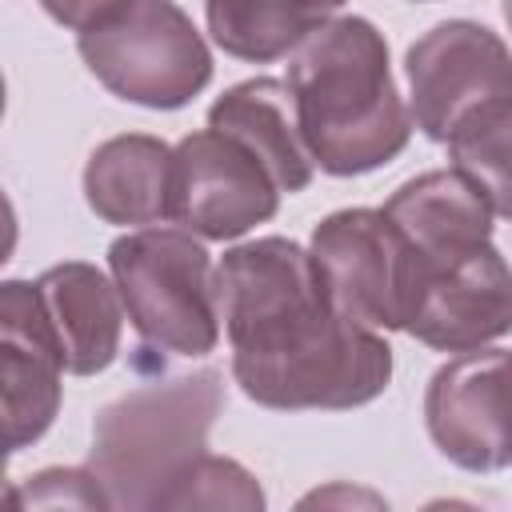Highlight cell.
<instances>
[{
	"label": "cell",
	"mask_w": 512,
	"mask_h": 512,
	"mask_svg": "<svg viewBox=\"0 0 512 512\" xmlns=\"http://www.w3.org/2000/svg\"><path fill=\"white\" fill-rule=\"evenodd\" d=\"M220 320L240 392L264 408H356L392 380V348L324 292L312 252L264 236L224 252Z\"/></svg>",
	"instance_id": "obj_1"
},
{
	"label": "cell",
	"mask_w": 512,
	"mask_h": 512,
	"mask_svg": "<svg viewBox=\"0 0 512 512\" xmlns=\"http://www.w3.org/2000/svg\"><path fill=\"white\" fill-rule=\"evenodd\" d=\"M288 88L304 144L328 176H360L396 160L412 136L388 44L364 16L316 28L288 64Z\"/></svg>",
	"instance_id": "obj_2"
},
{
	"label": "cell",
	"mask_w": 512,
	"mask_h": 512,
	"mask_svg": "<svg viewBox=\"0 0 512 512\" xmlns=\"http://www.w3.org/2000/svg\"><path fill=\"white\" fill-rule=\"evenodd\" d=\"M224 408L212 368L140 384L100 408L88 468L112 508H164L168 492L208 456V432Z\"/></svg>",
	"instance_id": "obj_3"
},
{
	"label": "cell",
	"mask_w": 512,
	"mask_h": 512,
	"mask_svg": "<svg viewBox=\"0 0 512 512\" xmlns=\"http://www.w3.org/2000/svg\"><path fill=\"white\" fill-rule=\"evenodd\" d=\"M132 328L160 352L204 356L220 340L216 268L184 228H140L108 248Z\"/></svg>",
	"instance_id": "obj_4"
},
{
	"label": "cell",
	"mask_w": 512,
	"mask_h": 512,
	"mask_svg": "<svg viewBox=\"0 0 512 512\" xmlns=\"http://www.w3.org/2000/svg\"><path fill=\"white\" fill-rule=\"evenodd\" d=\"M88 72L140 108H184L212 80V52L172 0H132L112 20L80 32Z\"/></svg>",
	"instance_id": "obj_5"
},
{
	"label": "cell",
	"mask_w": 512,
	"mask_h": 512,
	"mask_svg": "<svg viewBox=\"0 0 512 512\" xmlns=\"http://www.w3.org/2000/svg\"><path fill=\"white\" fill-rule=\"evenodd\" d=\"M312 264L332 304L372 328L408 324L416 300V252L384 208H344L316 224Z\"/></svg>",
	"instance_id": "obj_6"
},
{
	"label": "cell",
	"mask_w": 512,
	"mask_h": 512,
	"mask_svg": "<svg viewBox=\"0 0 512 512\" xmlns=\"http://www.w3.org/2000/svg\"><path fill=\"white\" fill-rule=\"evenodd\" d=\"M432 444L464 472L512 464V348H468L440 364L424 392Z\"/></svg>",
	"instance_id": "obj_7"
},
{
	"label": "cell",
	"mask_w": 512,
	"mask_h": 512,
	"mask_svg": "<svg viewBox=\"0 0 512 512\" xmlns=\"http://www.w3.org/2000/svg\"><path fill=\"white\" fill-rule=\"evenodd\" d=\"M280 184L232 136L204 128L172 148V220L204 240H236L272 220Z\"/></svg>",
	"instance_id": "obj_8"
},
{
	"label": "cell",
	"mask_w": 512,
	"mask_h": 512,
	"mask_svg": "<svg viewBox=\"0 0 512 512\" xmlns=\"http://www.w3.org/2000/svg\"><path fill=\"white\" fill-rule=\"evenodd\" d=\"M412 120L428 140L452 136V128L480 104L512 96V52L476 20H444L424 32L408 56Z\"/></svg>",
	"instance_id": "obj_9"
},
{
	"label": "cell",
	"mask_w": 512,
	"mask_h": 512,
	"mask_svg": "<svg viewBox=\"0 0 512 512\" xmlns=\"http://www.w3.org/2000/svg\"><path fill=\"white\" fill-rule=\"evenodd\" d=\"M404 332L440 352L484 348L512 332V268L492 240L456 256L416 260V300Z\"/></svg>",
	"instance_id": "obj_10"
},
{
	"label": "cell",
	"mask_w": 512,
	"mask_h": 512,
	"mask_svg": "<svg viewBox=\"0 0 512 512\" xmlns=\"http://www.w3.org/2000/svg\"><path fill=\"white\" fill-rule=\"evenodd\" d=\"M64 360L48 336L36 288L8 280L0 288V384H4V444L28 448L48 432L60 408Z\"/></svg>",
	"instance_id": "obj_11"
},
{
	"label": "cell",
	"mask_w": 512,
	"mask_h": 512,
	"mask_svg": "<svg viewBox=\"0 0 512 512\" xmlns=\"http://www.w3.org/2000/svg\"><path fill=\"white\" fill-rule=\"evenodd\" d=\"M48 336L64 360V372L72 376H96L104 372L120 352V328H124V300L116 280L96 264L68 260L32 280Z\"/></svg>",
	"instance_id": "obj_12"
},
{
	"label": "cell",
	"mask_w": 512,
	"mask_h": 512,
	"mask_svg": "<svg viewBox=\"0 0 512 512\" xmlns=\"http://www.w3.org/2000/svg\"><path fill=\"white\" fill-rule=\"evenodd\" d=\"M208 128L240 140L272 172L280 192H300L312 184L316 160L304 144L288 80L260 76V80H244V84L228 88L208 108Z\"/></svg>",
	"instance_id": "obj_13"
},
{
	"label": "cell",
	"mask_w": 512,
	"mask_h": 512,
	"mask_svg": "<svg viewBox=\"0 0 512 512\" xmlns=\"http://www.w3.org/2000/svg\"><path fill=\"white\" fill-rule=\"evenodd\" d=\"M384 212L396 220V228L412 244L416 260L456 256L472 244L492 240V204L456 168L424 172V176L400 184L388 196Z\"/></svg>",
	"instance_id": "obj_14"
},
{
	"label": "cell",
	"mask_w": 512,
	"mask_h": 512,
	"mask_svg": "<svg viewBox=\"0 0 512 512\" xmlns=\"http://www.w3.org/2000/svg\"><path fill=\"white\" fill-rule=\"evenodd\" d=\"M88 208L108 224L172 220V148L156 136H112L84 168Z\"/></svg>",
	"instance_id": "obj_15"
},
{
	"label": "cell",
	"mask_w": 512,
	"mask_h": 512,
	"mask_svg": "<svg viewBox=\"0 0 512 512\" xmlns=\"http://www.w3.org/2000/svg\"><path fill=\"white\" fill-rule=\"evenodd\" d=\"M344 0H204L212 40L248 64H268L296 52Z\"/></svg>",
	"instance_id": "obj_16"
},
{
	"label": "cell",
	"mask_w": 512,
	"mask_h": 512,
	"mask_svg": "<svg viewBox=\"0 0 512 512\" xmlns=\"http://www.w3.org/2000/svg\"><path fill=\"white\" fill-rule=\"evenodd\" d=\"M452 168L464 172L492 212L512 220V96L472 108L448 136Z\"/></svg>",
	"instance_id": "obj_17"
},
{
	"label": "cell",
	"mask_w": 512,
	"mask_h": 512,
	"mask_svg": "<svg viewBox=\"0 0 512 512\" xmlns=\"http://www.w3.org/2000/svg\"><path fill=\"white\" fill-rule=\"evenodd\" d=\"M164 508H264V492L252 472L224 456H204L164 500Z\"/></svg>",
	"instance_id": "obj_18"
},
{
	"label": "cell",
	"mask_w": 512,
	"mask_h": 512,
	"mask_svg": "<svg viewBox=\"0 0 512 512\" xmlns=\"http://www.w3.org/2000/svg\"><path fill=\"white\" fill-rule=\"evenodd\" d=\"M20 508H112L92 468H44L8 492Z\"/></svg>",
	"instance_id": "obj_19"
},
{
	"label": "cell",
	"mask_w": 512,
	"mask_h": 512,
	"mask_svg": "<svg viewBox=\"0 0 512 512\" xmlns=\"http://www.w3.org/2000/svg\"><path fill=\"white\" fill-rule=\"evenodd\" d=\"M40 4H44V12H48L52 20H60L64 28L84 32V28H96V24L112 20V16L124 12L132 0H40Z\"/></svg>",
	"instance_id": "obj_20"
},
{
	"label": "cell",
	"mask_w": 512,
	"mask_h": 512,
	"mask_svg": "<svg viewBox=\"0 0 512 512\" xmlns=\"http://www.w3.org/2000/svg\"><path fill=\"white\" fill-rule=\"evenodd\" d=\"M332 500H352V504H356V500H368V504H380L376 496H368V492H348V488H332V492H312V496H304L300 504L308 508V504H332Z\"/></svg>",
	"instance_id": "obj_21"
},
{
	"label": "cell",
	"mask_w": 512,
	"mask_h": 512,
	"mask_svg": "<svg viewBox=\"0 0 512 512\" xmlns=\"http://www.w3.org/2000/svg\"><path fill=\"white\" fill-rule=\"evenodd\" d=\"M504 20H508V28H512V0H504Z\"/></svg>",
	"instance_id": "obj_22"
}]
</instances>
